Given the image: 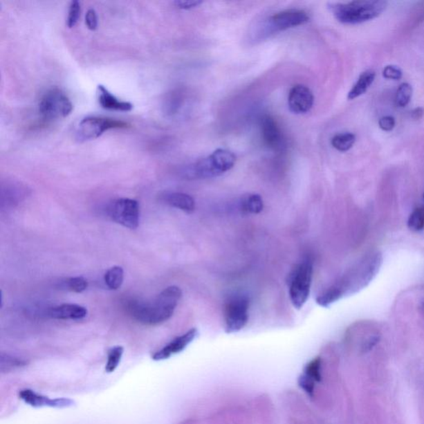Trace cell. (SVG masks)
<instances>
[{"label": "cell", "mask_w": 424, "mask_h": 424, "mask_svg": "<svg viewBox=\"0 0 424 424\" xmlns=\"http://www.w3.org/2000/svg\"><path fill=\"white\" fill-rule=\"evenodd\" d=\"M183 293L178 286H170L163 291L152 303L138 300L130 301L128 311L138 322L145 325H158L173 317Z\"/></svg>", "instance_id": "cell-1"}, {"label": "cell", "mask_w": 424, "mask_h": 424, "mask_svg": "<svg viewBox=\"0 0 424 424\" xmlns=\"http://www.w3.org/2000/svg\"><path fill=\"white\" fill-rule=\"evenodd\" d=\"M383 256L379 251L372 252L365 256L356 266L344 276L334 286L341 292L342 297L354 295L368 286L379 273Z\"/></svg>", "instance_id": "cell-2"}, {"label": "cell", "mask_w": 424, "mask_h": 424, "mask_svg": "<svg viewBox=\"0 0 424 424\" xmlns=\"http://www.w3.org/2000/svg\"><path fill=\"white\" fill-rule=\"evenodd\" d=\"M388 6L384 0H358L346 3H331L329 8L339 22L358 24L379 17Z\"/></svg>", "instance_id": "cell-3"}, {"label": "cell", "mask_w": 424, "mask_h": 424, "mask_svg": "<svg viewBox=\"0 0 424 424\" xmlns=\"http://www.w3.org/2000/svg\"><path fill=\"white\" fill-rule=\"evenodd\" d=\"M237 158L226 149H216L209 157L188 166L183 172L187 179H207L218 177L230 171L236 165Z\"/></svg>", "instance_id": "cell-4"}, {"label": "cell", "mask_w": 424, "mask_h": 424, "mask_svg": "<svg viewBox=\"0 0 424 424\" xmlns=\"http://www.w3.org/2000/svg\"><path fill=\"white\" fill-rule=\"evenodd\" d=\"M313 264L310 259H305L297 264L288 275V285L291 303L297 310L301 309L308 301L312 286Z\"/></svg>", "instance_id": "cell-5"}, {"label": "cell", "mask_w": 424, "mask_h": 424, "mask_svg": "<svg viewBox=\"0 0 424 424\" xmlns=\"http://www.w3.org/2000/svg\"><path fill=\"white\" fill-rule=\"evenodd\" d=\"M42 116L48 120L66 118L73 110L68 96L58 88H52L42 96L39 104Z\"/></svg>", "instance_id": "cell-6"}, {"label": "cell", "mask_w": 424, "mask_h": 424, "mask_svg": "<svg viewBox=\"0 0 424 424\" xmlns=\"http://www.w3.org/2000/svg\"><path fill=\"white\" fill-rule=\"evenodd\" d=\"M250 300L246 295H237L226 301L224 309L226 333H238L249 322Z\"/></svg>", "instance_id": "cell-7"}, {"label": "cell", "mask_w": 424, "mask_h": 424, "mask_svg": "<svg viewBox=\"0 0 424 424\" xmlns=\"http://www.w3.org/2000/svg\"><path fill=\"white\" fill-rule=\"evenodd\" d=\"M127 126V123L121 120L106 117L88 116L79 123L77 138L81 141L95 140L109 129L126 128Z\"/></svg>", "instance_id": "cell-8"}, {"label": "cell", "mask_w": 424, "mask_h": 424, "mask_svg": "<svg viewBox=\"0 0 424 424\" xmlns=\"http://www.w3.org/2000/svg\"><path fill=\"white\" fill-rule=\"evenodd\" d=\"M111 219L129 229L140 225V205L136 200L120 199L113 201L108 209Z\"/></svg>", "instance_id": "cell-9"}, {"label": "cell", "mask_w": 424, "mask_h": 424, "mask_svg": "<svg viewBox=\"0 0 424 424\" xmlns=\"http://www.w3.org/2000/svg\"><path fill=\"white\" fill-rule=\"evenodd\" d=\"M309 16L304 10H288L273 15L268 19V30L278 32L300 26L308 23Z\"/></svg>", "instance_id": "cell-10"}, {"label": "cell", "mask_w": 424, "mask_h": 424, "mask_svg": "<svg viewBox=\"0 0 424 424\" xmlns=\"http://www.w3.org/2000/svg\"><path fill=\"white\" fill-rule=\"evenodd\" d=\"M19 398L25 404L33 407V408H49L66 409L75 405V401L67 398H50L43 394H37L32 389H25L19 392Z\"/></svg>", "instance_id": "cell-11"}, {"label": "cell", "mask_w": 424, "mask_h": 424, "mask_svg": "<svg viewBox=\"0 0 424 424\" xmlns=\"http://www.w3.org/2000/svg\"><path fill=\"white\" fill-rule=\"evenodd\" d=\"M288 102L292 112L295 114H305L313 106V92L306 86H295L289 91Z\"/></svg>", "instance_id": "cell-12"}, {"label": "cell", "mask_w": 424, "mask_h": 424, "mask_svg": "<svg viewBox=\"0 0 424 424\" xmlns=\"http://www.w3.org/2000/svg\"><path fill=\"white\" fill-rule=\"evenodd\" d=\"M197 335H199V331L196 329L189 330L186 333L174 339L173 341L167 344L163 349L157 351L152 356V359L155 362H160V360L170 358L172 356L180 353V352L186 349L189 344L194 341Z\"/></svg>", "instance_id": "cell-13"}, {"label": "cell", "mask_w": 424, "mask_h": 424, "mask_svg": "<svg viewBox=\"0 0 424 424\" xmlns=\"http://www.w3.org/2000/svg\"><path fill=\"white\" fill-rule=\"evenodd\" d=\"M260 125H261L262 138L268 148L273 149H279L282 145V133H281L280 129L276 121L270 116H264L261 121H260Z\"/></svg>", "instance_id": "cell-14"}, {"label": "cell", "mask_w": 424, "mask_h": 424, "mask_svg": "<svg viewBox=\"0 0 424 424\" xmlns=\"http://www.w3.org/2000/svg\"><path fill=\"white\" fill-rule=\"evenodd\" d=\"M48 316L58 320H81L87 316V309L78 304H64L50 308Z\"/></svg>", "instance_id": "cell-15"}, {"label": "cell", "mask_w": 424, "mask_h": 424, "mask_svg": "<svg viewBox=\"0 0 424 424\" xmlns=\"http://www.w3.org/2000/svg\"><path fill=\"white\" fill-rule=\"evenodd\" d=\"M98 100L100 106L106 110L128 112L132 110V103L117 98L102 85L98 86Z\"/></svg>", "instance_id": "cell-16"}, {"label": "cell", "mask_w": 424, "mask_h": 424, "mask_svg": "<svg viewBox=\"0 0 424 424\" xmlns=\"http://www.w3.org/2000/svg\"><path fill=\"white\" fill-rule=\"evenodd\" d=\"M162 199L166 204L185 212L192 213L195 211V201L186 193L167 192L163 196Z\"/></svg>", "instance_id": "cell-17"}, {"label": "cell", "mask_w": 424, "mask_h": 424, "mask_svg": "<svg viewBox=\"0 0 424 424\" xmlns=\"http://www.w3.org/2000/svg\"><path fill=\"white\" fill-rule=\"evenodd\" d=\"M375 71L371 70L365 71V73L360 74L358 82L348 93V100H354L365 94L375 81Z\"/></svg>", "instance_id": "cell-18"}, {"label": "cell", "mask_w": 424, "mask_h": 424, "mask_svg": "<svg viewBox=\"0 0 424 424\" xmlns=\"http://www.w3.org/2000/svg\"><path fill=\"white\" fill-rule=\"evenodd\" d=\"M240 208L243 213L259 214L264 209V201L259 194H250L243 197L241 201Z\"/></svg>", "instance_id": "cell-19"}, {"label": "cell", "mask_w": 424, "mask_h": 424, "mask_svg": "<svg viewBox=\"0 0 424 424\" xmlns=\"http://www.w3.org/2000/svg\"><path fill=\"white\" fill-rule=\"evenodd\" d=\"M124 281V270L120 266H115L108 270L104 275V283L111 291H117L121 287Z\"/></svg>", "instance_id": "cell-20"}, {"label": "cell", "mask_w": 424, "mask_h": 424, "mask_svg": "<svg viewBox=\"0 0 424 424\" xmlns=\"http://www.w3.org/2000/svg\"><path fill=\"white\" fill-rule=\"evenodd\" d=\"M356 142L355 134L351 133H342L335 134V136L331 138V145L333 148L341 151V152H346V151L350 150L352 146L354 145Z\"/></svg>", "instance_id": "cell-21"}, {"label": "cell", "mask_w": 424, "mask_h": 424, "mask_svg": "<svg viewBox=\"0 0 424 424\" xmlns=\"http://www.w3.org/2000/svg\"><path fill=\"white\" fill-rule=\"evenodd\" d=\"M342 299L341 292L338 291L333 285V287L327 289L326 291L322 293L317 297L316 302L318 305L323 306V308H329V306Z\"/></svg>", "instance_id": "cell-22"}, {"label": "cell", "mask_w": 424, "mask_h": 424, "mask_svg": "<svg viewBox=\"0 0 424 424\" xmlns=\"http://www.w3.org/2000/svg\"><path fill=\"white\" fill-rule=\"evenodd\" d=\"M123 354L124 347L121 346L112 347L108 351L107 363L106 365V371L107 373H112L116 371L117 367H119Z\"/></svg>", "instance_id": "cell-23"}, {"label": "cell", "mask_w": 424, "mask_h": 424, "mask_svg": "<svg viewBox=\"0 0 424 424\" xmlns=\"http://www.w3.org/2000/svg\"><path fill=\"white\" fill-rule=\"evenodd\" d=\"M408 228L412 232H421L424 229V205L418 208L410 214L408 220Z\"/></svg>", "instance_id": "cell-24"}, {"label": "cell", "mask_w": 424, "mask_h": 424, "mask_svg": "<svg viewBox=\"0 0 424 424\" xmlns=\"http://www.w3.org/2000/svg\"><path fill=\"white\" fill-rule=\"evenodd\" d=\"M413 88L409 83H403L396 92V102L397 106L405 107L408 106L412 98Z\"/></svg>", "instance_id": "cell-25"}, {"label": "cell", "mask_w": 424, "mask_h": 424, "mask_svg": "<svg viewBox=\"0 0 424 424\" xmlns=\"http://www.w3.org/2000/svg\"><path fill=\"white\" fill-rule=\"evenodd\" d=\"M305 375L312 378L316 382L322 381V359L316 358L306 365L304 368Z\"/></svg>", "instance_id": "cell-26"}, {"label": "cell", "mask_w": 424, "mask_h": 424, "mask_svg": "<svg viewBox=\"0 0 424 424\" xmlns=\"http://www.w3.org/2000/svg\"><path fill=\"white\" fill-rule=\"evenodd\" d=\"M25 365H26V362L23 360L1 354V358H0V367L1 368L0 369H1L2 372L10 371L12 369L24 367Z\"/></svg>", "instance_id": "cell-27"}, {"label": "cell", "mask_w": 424, "mask_h": 424, "mask_svg": "<svg viewBox=\"0 0 424 424\" xmlns=\"http://www.w3.org/2000/svg\"><path fill=\"white\" fill-rule=\"evenodd\" d=\"M80 14H81V3L78 0L71 1L67 15L66 25L68 28H73L77 24Z\"/></svg>", "instance_id": "cell-28"}, {"label": "cell", "mask_w": 424, "mask_h": 424, "mask_svg": "<svg viewBox=\"0 0 424 424\" xmlns=\"http://www.w3.org/2000/svg\"><path fill=\"white\" fill-rule=\"evenodd\" d=\"M66 287L69 291L75 293H82L86 291L88 287V282L83 277H73L67 279Z\"/></svg>", "instance_id": "cell-29"}, {"label": "cell", "mask_w": 424, "mask_h": 424, "mask_svg": "<svg viewBox=\"0 0 424 424\" xmlns=\"http://www.w3.org/2000/svg\"><path fill=\"white\" fill-rule=\"evenodd\" d=\"M297 382H299V385L301 389H303L304 391H305L308 396L313 397L316 381L313 380L312 378L305 375L304 373L303 375L299 376V381Z\"/></svg>", "instance_id": "cell-30"}, {"label": "cell", "mask_w": 424, "mask_h": 424, "mask_svg": "<svg viewBox=\"0 0 424 424\" xmlns=\"http://www.w3.org/2000/svg\"><path fill=\"white\" fill-rule=\"evenodd\" d=\"M383 77L389 80H394L398 81L403 77V73L400 68H398L396 66L389 65L385 67L383 70Z\"/></svg>", "instance_id": "cell-31"}, {"label": "cell", "mask_w": 424, "mask_h": 424, "mask_svg": "<svg viewBox=\"0 0 424 424\" xmlns=\"http://www.w3.org/2000/svg\"><path fill=\"white\" fill-rule=\"evenodd\" d=\"M86 24L90 30L94 31L98 27V17L94 8H89L87 10L86 16Z\"/></svg>", "instance_id": "cell-32"}, {"label": "cell", "mask_w": 424, "mask_h": 424, "mask_svg": "<svg viewBox=\"0 0 424 424\" xmlns=\"http://www.w3.org/2000/svg\"><path fill=\"white\" fill-rule=\"evenodd\" d=\"M379 126L384 131H391L396 126V120L392 116H384L379 120Z\"/></svg>", "instance_id": "cell-33"}, {"label": "cell", "mask_w": 424, "mask_h": 424, "mask_svg": "<svg viewBox=\"0 0 424 424\" xmlns=\"http://www.w3.org/2000/svg\"><path fill=\"white\" fill-rule=\"evenodd\" d=\"M203 3L201 0H177L174 2L176 6L182 10H191V8L199 6Z\"/></svg>", "instance_id": "cell-34"}, {"label": "cell", "mask_w": 424, "mask_h": 424, "mask_svg": "<svg viewBox=\"0 0 424 424\" xmlns=\"http://www.w3.org/2000/svg\"><path fill=\"white\" fill-rule=\"evenodd\" d=\"M424 115V110L423 108H416L415 110L412 111V117L415 120H418L422 118V116Z\"/></svg>", "instance_id": "cell-35"}, {"label": "cell", "mask_w": 424, "mask_h": 424, "mask_svg": "<svg viewBox=\"0 0 424 424\" xmlns=\"http://www.w3.org/2000/svg\"><path fill=\"white\" fill-rule=\"evenodd\" d=\"M423 199H424V195H423Z\"/></svg>", "instance_id": "cell-36"}, {"label": "cell", "mask_w": 424, "mask_h": 424, "mask_svg": "<svg viewBox=\"0 0 424 424\" xmlns=\"http://www.w3.org/2000/svg\"><path fill=\"white\" fill-rule=\"evenodd\" d=\"M423 308H424V305H423Z\"/></svg>", "instance_id": "cell-37"}]
</instances>
